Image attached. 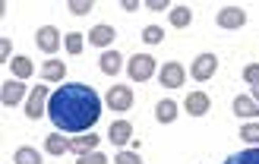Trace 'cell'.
I'll return each mask as SVG.
<instances>
[{
  "mask_svg": "<svg viewBox=\"0 0 259 164\" xmlns=\"http://www.w3.org/2000/svg\"><path fill=\"white\" fill-rule=\"evenodd\" d=\"M48 117L60 133H89L101 117V98L92 85L82 82H63L51 92Z\"/></svg>",
  "mask_w": 259,
  "mask_h": 164,
  "instance_id": "cell-1",
  "label": "cell"
},
{
  "mask_svg": "<svg viewBox=\"0 0 259 164\" xmlns=\"http://www.w3.org/2000/svg\"><path fill=\"white\" fill-rule=\"evenodd\" d=\"M126 73H130L133 82H146V79H152V73H155V60L149 54H133V60L126 63Z\"/></svg>",
  "mask_w": 259,
  "mask_h": 164,
  "instance_id": "cell-2",
  "label": "cell"
},
{
  "mask_svg": "<svg viewBox=\"0 0 259 164\" xmlns=\"http://www.w3.org/2000/svg\"><path fill=\"white\" fill-rule=\"evenodd\" d=\"M51 101V92L45 85H35L32 88V95L25 98V117L29 120H38V117H45V104Z\"/></svg>",
  "mask_w": 259,
  "mask_h": 164,
  "instance_id": "cell-3",
  "label": "cell"
},
{
  "mask_svg": "<svg viewBox=\"0 0 259 164\" xmlns=\"http://www.w3.org/2000/svg\"><path fill=\"white\" fill-rule=\"evenodd\" d=\"M215 70H218V57L215 54H199L196 60H193V67H190V76L196 82H209L215 76Z\"/></svg>",
  "mask_w": 259,
  "mask_h": 164,
  "instance_id": "cell-4",
  "label": "cell"
},
{
  "mask_svg": "<svg viewBox=\"0 0 259 164\" xmlns=\"http://www.w3.org/2000/svg\"><path fill=\"white\" fill-rule=\"evenodd\" d=\"M158 79H161V85H164V88H184V82H187L184 63H177V60L164 63V67L158 70Z\"/></svg>",
  "mask_w": 259,
  "mask_h": 164,
  "instance_id": "cell-5",
  "label": "cell"
},
{
  "mask_svg": "<svg viewBox=\"0 0 259 164\" xmlns=\"http://www.w3.org/2000/svg\"><path fill=\"white\" fill-rule=\"evenodd\" d=\"M35 41H38V47H41L45 54H54V50L63 44V35L57 32V25H41V29L35 32Z\"/></svg>",
  "mask_w": 259,
  "mask_h": 164,
  "instance_id": "cell-6",
  "label": "cell"
},
{
  "mask_svg": "<svg viewBox=\"0 0 259 164\" xmlns=\"http://www.w3.org/2000/svg\"><path fill=\"white\" fill-rule=\"evenodd\" d=\"M108 107L117 111V114L130 111V107H133V88H126V85H114V88H108Z\"/></svg>",
  "mask_w": 259,
  "mask_h": 164,
  "instance_id": "cell-7",
  "label": "cell"
},
{
  "mask_svg": "<svg viewBox=\"0 0 259 164\" xmlns=\"http://www.w3.org/2000/svg\"><path fill=\"white\" fill-rule=\"evenodd\" d=\"M209 107H212V101H209V95H205V92H199V88H193V92L184 98V111L193 114V117H202V114H209Z\"/></svg>",
  "mask_w": 259,
  "mask_h": 164,
  "instance_id": "cell-8",
  "label": "cell"
},
{
  "mask_svg": "<svg viewBox=\"0 0 259 164\" xmlns=\"http://www.w3.org/2000/svg\"><path fill=\"white\" fill-rule=\"evenodd\" d=\"M0 88H4V92H0V101H4V107H16L19 101L25 98V85H22V79H7Z\"/></svg>",
  "mask_w": 259,
  "mask_h": 164,
  "instance_id": "cell-9",
  "label": "cell"
},
{
  "mask_svg": "<svg viewBox=\"0 0 259 164\" xmlns=\"http://www.w3.org/2000/svg\"><path fill=\"white\" fill-rule=\"evenodd\" d=\"M215 22L222 25V29H240V25L247 22V13H243L240 7H225V10L215 16Z\"/></svg>",
  "mask_w": 259,
  "mask_h": 164,
  "instance_id": "cell-10",
  "label": "cell"
},
{
  "mask_svg": "<svg viewBox=\"0 0 259 164\" xmlns=\"http://www.w3.org/2000/svg\"><path fill=\"white\" fill-rule=\"evenodd\" d=\"M108 139L117 148H123L126 142H133V123H126V120H114L111 123V130H108Z\"/></svg>",
  "mask_w": 259,
  "mask_h": 164,
  "instance_id": "cell-11",
  "label": "cell"
},
{
  "mask_svg": "<svg viewBox=\"0 0 259 164\" xmlns=\"http://www.w3.org/2000/svg\"><path fill=\"white\" fill-rule=\"evenodd\" d=\"M98 142H101V139H98L95 133L76 136V139H70V151H73L76 158H79V155H89V151H95V148H98Z\"/></svg>",
  "mask_w": 259,
  "mask_h": 164,
  "instance_id": "cell-12",
  "label": "cell"
},
{
  "mask_svg": "<svg viewBox=\"0 0 259 164\" xmlns=\"http://www.w3.org/2000/svg\"><path fill=\"white\" fill-rule=\"evenodd\" d=\"M234 114H237V117H243V120H253V117H259V104H256L250 95H237L234 98Z\"/></svg>",
  "mask_w": 259,
  "mask_h": 164,
  "instance_id": "cell-13",
  "label": "cell"
},
{
  "mask_svg": "<svg viewBox=\"0 0 259 164\" xmlns=\"http://www.w3.org/2000/svg\"><path fill=\"white\" fill-rule=\"evenodd\" d=\"M98 67H101V73H105V76H117L123 70V57L117 54V50H105L101 60H98Z\"/></svg>",
  "mask_w": 259,
  "mask_h": 164,
  "instance_id": "cell-14",
  "label": "cell"
},
{
  "mask_svg": "<svg viewBox=\"0 0 259 164\" xmlns=\"http://www.w3.org/2000/svg\"><path fill=\"white\" fill-rule=\"evenodd\" d=\"M63 76H67V63H60V60H45L41 63V79L45 82H63Z\"/></svg>",
  "mask_w": 259,
  "mask_h": 164,
  "instance_id": "cell-15",
  "label": "cell"
},
{
  "mask_svg": "<svg viewBox=\"0 0 259 164\" xmlns=\"http://www.w3.org/2000/svg\"><path fill=\"white\" fill-rule=\"evenodd\" d=\"M155 117H158V123H174L177 120V101L174 98H161L158 104H155Z\"/></svg>",
  "mask_w": 259,
  "mask_h": 164,
  "instance_id": "cell-16",
  "label": "cell"
},
{
  "mask_svg": "<svg viewBox=\"0 0 259 164\" xmlns=\"http://www.w3.org/2000/svg\"><path fill=\"white\" fill-rule=\"evenodd\" d=\"M45 151H48V155H54V158L67 155V151H70V139L57 136V130H54V133H51V136L45 139Z\"/></svg>",
  "mask_w": 259,
  "mask_h": 164,
  "instance_id": "cell-17",
  "label": "cell"
},
{
  "mask_svg": "<svg viewBox=\"0 0 259 164\" xmlns=\"http://www.w3.org/2000/svg\"><path fill=\"white\" fill-rule=\"evenodd\" d=\"M85 38H89L95 47H108V44L114 41V29H111V25H95V29L89 32Z\"/></svg>",
  "mask_w": 259,
  "mask_h": 164,
  "instance_id": "cell-18",
  "label": "cell"
},
{
  "mask_svg": "<svg viewBox=\"0 0 259 164\" xmlns=\"http://www.w3.org/2000/svg\"><path fill=\"white\" fill-rule=\"evenodd\" d=\"M13 164H41V151L32 148V145H22V148H16V155H13Z\"/></svg>",
  "mask_w": 259,
  "mask_h": 164,
  "instance_id": "cell-19",
  "label": "cell"
},
{
  "mask_svg": "<svg viewBox=\"0 0 259 164\" xmlns=\"http://www.w3.org/2000/svg\"><path fill=\"white\" fill-rule=\"evenodd\" d=\"M225 164H259V145H250V148L237 151V155H231Z\"/></svg>",
  "mask_w": 259,
  "mask_h": 164,
  "instance_id": "cell-20",
  "label": "cell"
},
{
  "mask_svg": "<svg viewBox=\"0 0 259 164\" xmlns=\"http://www.w3.org/2000/svg\"><path fill=\"white\" fill-rule=\"evenodd\" d=\"M190 22H193V10H190V7L180 4V7L171 10V25H174V29H187Z\"/></svg>",
  "mask_w": 259,
  "mask_h": 164,
  "instance_id": "cell-21",
  "label": "cell"
},
{
  "mask_svg": "<svg viewBox=\"0 0 259 164\" xmlns=\"http://www.w3.org/2000/svg\"><path fill=\"white\" fill-rule=\"evenodd\" d=\"M10 67H13V76H16V79H29L32 76V60L29 57H13Z\"/></svg>",
  "mask_w": 259,
  "mask_h": 164,
  "instance_id": "cell-22",
  "label": "cell"
},
{
  "mask_svg": "<svg viewBox=\"0 0 259 164\" xmlns=\"http://www.w3.org/2000/svg\"><path fill=\"white\" fill-rule=\"evenodd\" d=\"M63 47H67V54H82V47H85V41H82V35L79 32H70V35H63Z\"/></svg>",
  "mask_w": 259,
  "mask_h": 164,
  "instance_id": "cell-23",
  "label": "cell"
},
{
  "mask_svg": "<svg viewBox=\"0 0 259 164\" xmlns=\"http://www.w3.org/2000/svg\"><path fill=\"white\" fill-rule=\"evenodd\" d=\"M240 139L250 142V145H259V120L256 123H243L240 126Z\"/></svg>",
  "mask_w": 259,
  "mask_h": 164,
  "instance_id": "cell-24",
  "label": "cell"
},
{
  "mask_svg": "<svg viewBox=\"0 0 259 164\" xmlns=\"http://www.w3.org/2000/svg\"><path fill=\"white\" fill-rule=\"evenodd\" d=\"M142 41L146 44H161L164 41V29H158V25H146V29H142Z\"/></svg>",
  "mask_w": 259,
  "mask_h": 164,
  "instance_id": "cell-25",
  "label": "cell"
},
{
  "mask_svg": "<svg viewBox=\"0 0 259 164\" xmlns=\"http://www.w3.org/2000/svg\"><path fill=\"white\" fill-rule=\"evenodd\" d=\"M67 10L73 16H89V13H92V0H70Z\"/></svg>",
  "mask_w": 259,
  "mask_h": 164,
  "instance_id": "cell-26",
  "label": "cell"
},
{
  "mask_svg": "<svg viewBox=\"0 0 259 164\" xmlns=\"http://www.w3.org/2000/svg\"><path fill=\"white\" fill-rule=\"evenodd\" d=\"M243 79H247V85L259 88V63H247L243 67Z\"/></svg>",
  "mask_w": 259,
  "mask_h": 164,
  "instance_id": "cell-27",
  "label": "cell"
},
{
  "mask_svg": "<svg viewBox=\"0 0 259 164\" xmlns=\"http://www.w3.org/2000/svg\"><path fill=\"white\" fill-rule=\"evenodd\" d=\"M114 164H142V161H139L136 151H117V155H114Z\"/></svg>",
  "mask_w": 259,
  "mask_h": 164,
  "instance_id": "cell-28",
  "label": "cell"
},
{
  "mask_svg": "<svg viewBox=\"0 0 259 164\" xmlns=\"http://www.w3.org/2000/svg\"><path fill=\"white\" fill-rule=\"evenodd\" d=\"M79 164H108V158L101 151H89V155H79Z\"/></svg>",
  "mask_w": 259,
  "mask_h": 164,
  "instance_id": "cell-29",
  "label": "cell"
},
{
  "mask_svg": "<svg viewBox=\"0 0 259 164\" xmlns=\"http://www.w3.org/2000/svg\"><path fill=\"white\" fill-rule=\"evenodd\" d=\"M10 54H13V41H10V38H0V60H10Z\"/></svg>",
  "mask_w": 259,
  "mask_h": 164,
  "instance_id": "cell-30",
  "label": "cell"
},
{
  "mask_svg": "<svg viewBox=\"0 0 259 164\" xmlns=\"http://www.w3.org/2000/svg\"><path fill=\"white\" fill-rule=\"evenodd\" d=\"M146 10H152V13H161V10H167V0H149V4H146Z\"/></svg>",
  "mask_w": 259,
  "mask_h": 164,
  "instance_id": "cell-31",
  "label": "cell"
},
{
  "mask_svg": "<svg viewBox=\"0 0 259 164\" xmlns=\"http://www.w3.org/2000/svg\"><path fill=\"white\" fill-rule=\"evenodd\" d=\"M120 7H123L126 13H136V10H139V4H136V0H123V4H120Z\"/></svg>",
  "mask_w": 259,
  "mask_h": 164,
  "instance_id": "cell-32",
  "label": "cell"
},
{
  "mask_svg": "<svg viewBox=\"0 0 259 164\" xmlns=\"http://www.w3.org/2000/svg\"><path fill=\"white\" fill-rule=\"evenodd\" d=\"M253 101H256V104H259V88H253Z\"/></svg>",
  "mask_w": 259,
  "mask_h": 164,
  "instance_id": "cell-33",
  "label": "cell"
}]
</instances>
